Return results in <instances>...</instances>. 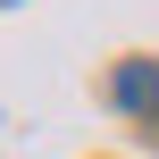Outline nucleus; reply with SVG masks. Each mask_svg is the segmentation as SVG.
<instances>
[{
	"mask_svg": "<svg viewBox=\"0 0 159 159\" xmlns=\"http://www.w3.org/2000/svg\"><path fill=\"white\" fill-rule=\"evenodd\" d=\"M117 101H126V109H151V101H159V67H151V59L117 67Z\"/></svg>",
	"mask_w": 159,
	"mask_h": 159,
	"instance_id": "nucleus-1",
	"label": "nucleus"
}]
</instances>
